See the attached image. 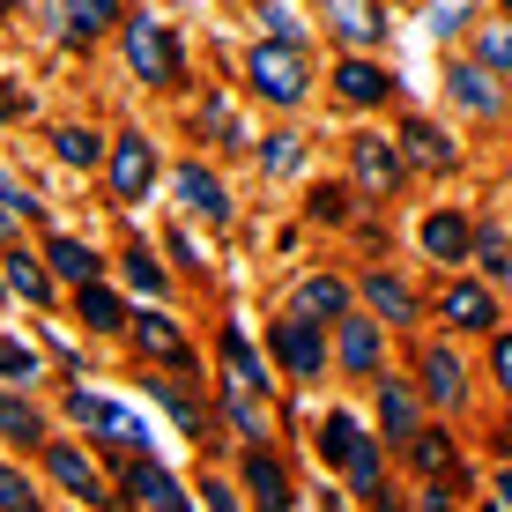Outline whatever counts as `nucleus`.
<instances>
[{"label": "nucleus", "mask_w": 512, "mask_h": 512, "mask_svg": "<svg viewBox=\"0 0 512 512\" xmlns=\"http://www.w3.org/2000/svg\"><path fill=\"white\" fill-rule=\"evenodd\" d=\"M320 461L349 475L364 505H386V453H379V431H364L349 409H327L320 416Z\"/></svg>", "instance_id": "obj_1"}, {"label": "nucleus", "mask_w": 512, "mask_h": 512, "mask_svg": "<svg viewBox=\"0 0 512 512\" xmlns=\"http://www.w3.org/2000/svg\"><path fill=\"white\" fill-rule=\"evenodd\" d=\"M245 90L260 104H297L312 90V67H305V45L297 38H260L245 52Z\"/></svg>", "instance_id": "obj_2"}, {"label": "nucleus", "mask_w": 512, "mask_h": 512, "mask_svg": "<svg viewBox=\"0 0 512 512\" xmlns=\"http://www.w3.org/2000/svg\"><path fill=\"white\" fill-rule=\"evenodd\" d=\"M268 357H275V372H282V379L312 386V379H327L334 342H327V327H320V320H305V312H282L275 334H268Z\"/></svg>", "instance_id": "obj_3"}, {"label": "nucleus", "mask_w": 512, "mask_h": 512, "mask_svg": "<svg viewBox=\"0 0 512 512\" xmlns=\"http://www.w3.org/2000/svg\"><path fill=\"white\" fill-rule=\"evenodd\" d=\"M127 67L149 82V90H171V82L186 75V52L156 15H127Z\"/></svg>", "instance_id": "obj_4"}, {"label": "nucleus", "mask_w": 512, "mask_h": 512, "mask_svg": "<svg viewBox=\"0 0 512 512\" xmlns=\"http://www.w3.org/2000/svg\"><path fill=\"white\" fill-rule=\"evenodd\" d=\"M104 193L112 201H149L156 193V141L141 134V127H119L112 134V164H104Z\"/></svg>", "instance_id": "obj_5"}, {"label": "nucleus", "mask_w": 512, "mask_h": 512, "mask_svg": "<svg viewBox=\"0 0 512 512\" xmlns=\"http://www.w3.org/2000/svg\"><path fill=\"white\" fill-rule=\"evenodd\" d=\"M386 320L379 312H342L334 320V364H342V379H379L386 372Z\"/></svg>", "instance_id": "obj_6"}, {"label": "nucleus", "mask_w": 512, "mask_h": 512, "mask_svg": "<svg viewBox=\"0 0 512 512\" xmlns=\"http://www.w3.org/2000/svg\"><path fill=\"white\" fill-rule=\"evenodd\" d=\"M67 416H75L90 438H104V446H127V453L149 446V423H141L134 409H119V401L90 394V386H75V394H67Z\"/></svg>", "instance_id": "obj_7"}, {"label": "nucleus", "mask_w": 512, "mask_h": 512, "mask_svg": "<svg viewBox=\"0 0 512 512\" xmlns=\"http://www.w3.org/2000/svg\"><path fill=\"white\" fill-rule=\"evenodd\" d=\"M119 498H127V505H156V512H186V505H193V490H186L171 468H156L149 453H134L127 475H119Z\"/></svg>", "instance_id": "obj_8"}, {"label": "nucleus", "mask_w": 512, "mask_h": 512, "mask_svg": "<svg viewBox=\"0 0 512 512\" xmlns=\"http://www.w3.org/2000/svg\"><path fill=\"white\" fill-rule=\"evenodd\" d=\"M349 171H357V193H401V141L394 134H357L349 141Z\"/></svg>", "instance_id": "obj_9"}, {"label": "nucleus", "mask_w": 512, "mask_h": 512, "mask_svg": "<svg viewBox=\"0 0 512 512\" xmlns=\"http://www.w3.org/2000/svg\"><path fill=\"white\" fill-rule=\"evenodd\" d=\"M379 386V438L386 446H409V438L423 431V386H409V379H372Z\"/></svg>", "instance_id": "obj_10"}, {"label": "nucleus", "mask_w": 512, "mask_h": 512, "mask_svg": "<svg viewBox=\"0 0 512 512\" xmlns=\"http://www.w3.org/2000/svg\"><path fill=\"white\" fill-rule=\"evenodd\" d=\"M446 97L461 104L468 119H498V112H505V82H498V67H483V60L446 67Z\"/></svg>", "instance_id": "obj_11"}, {"label": "nucleus", "mask_w": 512, "mask_h": 512, "mask_svg": "<svg viewBox=\"0 0 512 512\" xmlns=\"http://www.w3.org/2000/svg\"><path fill=\"white\" fill-rule=\"evenodd\" d=\"M438 320L453 334H490L498 327V290H490V282H453V290L438 297Z\"/></svg>", "instance_id": "obj_12"}, {"label": "nucleus", "mask_w": 512, "mask_h": 512, "mask_svg": "<svg viewBox=\"0 0 512 512\" xmlns=\"http://www.w3.org/2000/svg\"><path fill=\"white\" fill-rule=\"evenodd\" d=\"M416 238H423V253H431L438 268H461V260H475V223L461 216V208H431Z\"/></svg>", "instance_id": "obj_13"}, {"label": "nucleus", "mask_w": 512, "mask_h": 512, "mask_svg": "<svg viewBox=\"0 0 512 512\" xmlns=\"http://www.w3.org/2000/svg\"><path fill=\"white\" fill-rule=\"evenodd\" d=\"M45 475L67 490V498H82V505H112V490H104V475L90 468L82 446H60V438H52V446H45Z\"/></svg>", "instance_id": "obj_14"}, {"label": "nucleus", "mask_w": 512, "mask_h": 512, "mask_svg": "<svg viewBox=\"0 0 512 512\" xmlns=\"http://www.w3.org/2000/svg\"><path fill=\"white\" fill-rule=\"evenodd\" d=\"M171 193L186 201V216H201V223H231V193H223V179L208 164H179L171 171Z\"/></svg>", "instance_id": "obj_15"}, {"label": "nucleus", "mask_w": 512, "mask_h": 512, "mask_svg": "<svg viewBox=\"0 0 512 512\" xmlns=\"http://www.w3.org/2000/svg\"><path fill=\"white\" fill-rule=\"evenodd\" d=\"M334 97H342V104H357V112H372V104L394 97V75H386L379 60H364V52H349V60L334 67Z\"/></svg>", "instance_id": "obj_16"}, {"label": "nucleus", "mask_w": 512, "mask_h": 512, "mask_svg": "<svg viewBox=\"0 0 512 512\" xmlns=\"http://www.w3.org/2000/svg\"><path fill=\"white\" fill-rule=\"evenodd\" d=\"M290 312H305V320H320V327H334L342 312H357V290H349L342 275H305L290 290Z\"/></svg>", "instance_id": "obj_17"}, {"label": "nucleus", "mask_w": 512, "mask_h": 512, "mask_svg": "<svg viewBox=\"0 0 512 512\" xmlns=\"http://www.w3.org/2000/svg\"><path fill=\"white\" fill-rule=\"evenodd\" d=\"M127 334H134V349H141V357L171 364V372H193V357H186V334L171 327L164 312H134V320H127Z\"/></svg>", "instance_id": "obj_18"}, {"label": "nucleus", "mask_w": 512, "mask_h": 512, "mask_svg": "<svg viewBox=\"0 0 512 512\" xmlns=\"http://www.w3.org/2000/svg\"><path fill=\"white\" fill-rule=\"evenodd\" d=\"M245 498L268 505V512L297 505V490H290V475H282V461L268 453V438H260V446H245Z\"/></svg>", "instance_id": "obj_19"}, {"label": "nucleus", "mask_w": 512, "mask_h": 512, "mask_svg": "<svg viewBox=\"0 0 512 512\" xmlns=\"http://www.w3.org/2000/svg\"><path fill=\"white\" fill-rule=\"evenodd\" d=\"M223 379H231L238 386V394H260V401H268V364H260V349L253 342H245V327L238 320H223Z\"/></svg>", "instance_id": "obj_20"}, {"label": "nucleus", "mask_w": 512, "mask_h": 512, "mask_svg": "<svg viewBox=\"0 0 512 512\" xmlns=\"http://www.w3.org/2000/svg\"><path fill=\"white\" fill-rule=\"evenodd\" d=\"M423 401H431V409H461V401H468V372H461V357H453V349H423Z\"/></svg>", "instance_id": "obj_21"}, {"label": "nucleus", "mask_w": 512, "mask_h": 512, "mask_svg": "<svg viewBox=\"0 0 512 512\" xmlns=\"http://www.w3.org/2000/svg\"><path fill=\"white\" fill-rule=\"evenodd\" d=\"M75 312H82V327H90V334H127V320H134L127 297H119L104 275L97 282H75Z\"/></svg>", "instance_id": "obj_22"}, {"label": "nucleus", "mask_w": 512, "mask_h": 512, "mask_svg": "<svg viewBox=\"0 0 512 512\" xmlns=\"http://www.w3.org/2000/svg\"><path fill=\"white\" fill-rule=\"evenodd\" d=\"M327 23H334V38H342L349 52H372L386 38V15L372 8V0H327Z\"/></svg>", "instance_id": "obj_23"}, {"label": "nucleus", "mask_w": 512, "mask_h": 512, "mask_svg": "<svg viewBox=\"0 0 512 512\" xmlns=\"http://www.w3.org/2000/svg\"><path fill=\"white\" fill-rule=\"evenodd\" d=\"M394 141H401V156H409L416 171H453V164H461V149H453V141L438 134L431 119H401V134H394Z\"/></svg>", "instance_id": "obj_24"}, {"label": "nucleus", "mask_w": 512, "mask_h": 512, "mask_svg": "<svg viewBox=\"0 0 512 512\" xmlns=\"http://www.w3.org/2000/svg\"><path fill=\"white\" fill-rule=\"evenodd\" d=\"M357 297L379 312L386 327H409V320H416V290H409L401 275H386V268H372V275H364V282H357Z\"/></svg>", "instance_id": "obj_25"}, {"label": "nucleus", "mask_w": 512, "mask_h": 512, "mask_svg": "<svg viewBox=\"0 0 512 512\" xmlns=\"http://www.w3.org/2000/svg\"><path fill=\"white\" fill-rule=\"evenodd\" d=\"M141 386H149V394H156V401H164V409H171V423H179V431L193 438V446H201V438H208V409H201V401H193V386L164 379V372H149Z\"/></svg>", "instance_id": "obj_26"}, {"label": "nucleus", "mask_w": 512, "mask_h": 512, "mask_svg": "<svg viewBox=\"0 0 512 512\" xmlns=\"http://www.w3.org/2000/svg\"><path fill=\"white\" fill-rule=\"evenodd\" d=\"M0 275H8V290L23 297V305L52 312V260H38V253H8V260H0Z\"/></svg>", "instance_id": "obj_27"}, {"label": "nucleus", "mask_w": 512, "mask_h": 512, "mask_svg": "<svg viewBox=\"0 0 512 512\" xmlns=\"http://www.w3.org/2000/svg\"><path fill=\"white\" fill-rule=\"evenodd\" d=\"M401 453H409V468L431 475V483H438V475H453V431H438V423H423V431H416Z\"/></svg>", "instance_id": "obj_28"}, {"label": "nucleus", "mask_w": 512, "mask_h": 512, "mask_svg": "<svg viewBox=\"0 0 512 512\" xmlns=\"http://www.w3.org/2000/svg\"><path fill=\"white\" fill-rule=\"evenodd\" d=\"M45 260H52V275H60V282H97L104 275V260L82 238H45Z\"/></svg>", "instance_id": "obj_29"}, {"label": "nucleus", "mask_w": 512, "mask_h": 512, "mask_svg": "<svg viewBox=\"0 0 512 512\" xmlns=\"http://www.w3.org/2000/svg\"><path fill=\"white\" fill-rule=\"evenodd\" d=\"M112 23H127V8H119V0H67V38H104V30Z\"/></svg>", "instance_id": "obj_30"}, {"label": "nucleus", "mask_w": 512, "mask_h": 512, "mask_svg": "<svg viewBox=\"0 0 512 512\" xmlns=\"http://www.w3.org/2000/svg\"><path fill=\"white\" fill-rule=\"evenodd\" d=\"M0 438H8V446H45V416L30 409L23 394H0Z\"/></svg>", "instance_id": "obj_31"}, {"label": "nucleus", "mask_w": 512, "mask_h": 512, "mask_svg": "<svg viewBox=\"0 0 512 512\" xmlns=\"http://www.w3.org/2000/svg\"><path fill=\"white\" fill-rule=\"evenodd\" d=\"M223 423H231L245 446H260V438H268V401H260V394H238V386H231V394H223Z\"/></svg>", "instance_id": "obj_32"}, {"label": "nucleus", "mask_w": 512, "mask_h": 512, "mask_svg": "<svg viewBox=\"0 0 512 512\" xmlns=\"http://www.w3.org/2000/svg\"><path fill=\"white\" fill-rule=\"evenodd\" d=\"M52 149H60V164L90 171L97 156H104V141H97V127H52Z\"/></svg>", "instance_id": "obj_33"}, {"label": "nucleus", "mask_w": 512, "mask_h": 512, "mask_svg": "<svg viewBox=\"0 0 512 512\" xmlns=\"http://www.w3.org/2000/svg\"><path fill=\"white\" fill-rule=\"evenodd\" d=\"M475 60L498 67V75H512V15H498V23L475 30Z\"/></svg>", "instance_id": "obj_34"}, {"label": "nucleus", "mask_w": 512, "mask_h": 512, "mask_svg": "<svg viewBox=\"0 0 512 512\" xmlns=\"http://www.w3.org/2000/svg\"><path fill=\"white\" fill-rule=\"evenodd\" d=\"M297 164H305V134H268L260 141V171H268V179H290Z\"/></svg>", "instance_id": "obj_35"}, {"label": "nucleus", "mask_w": 512, "mask_h": 512, "mask_svg": "<svg viewBox=\"0 0 512 512\" xmlns=\"http://www.w3.org/2000/svg\"><path fill=\"white\" fill-rule=\"evenodd\" d=\"M119 268H127V282H134L141 297H164V268H156L149 245H127V253H119Z\"/></svg>", "instance_id": "obj_36"}, {"label": "nucleus", "mask_w": 512, "mask_h": 512, "mask_svg": "<svg viewBox=\"0 0 512 512\" xmlns=\"http://www.w3.org/2000/svg\"><path fill=\"white\" fill-rule=\"evenodd\" d=\"M475 268H483L490 282H512V245H505V231H475Z\"/></svg>", "instance_id": "obj_37"}, {"label": "nucleus", "mask_w": 512, "mask_h": 512, "mask_svg": "<svg viewBox=\"0 0 512 512\" xmlns=\"http://www.w3.org/2000/svg\"><path fill=\"white\" fill-rule=\"evenodd\" d=\"M0 379H8V386H30V379H38V349L0 334Z\"/></svg>", "instance_id": "obj_38"}, {"label": "nucleus", "mask_w": 512, "mask_h": 512, "mask_svg": "<svg viewBox=\"0 0 512 512\" xmlns=\"http://www.w3.org/2000/svg\"><path fill=\"white\" fill-rule=\"evenodd\" d=\"M490 379H498V394L512 401V334L490 327Z\"/></svg>", "instance_id": "obj_39"}, {"label": "nucleus", "mask_w": 512, "mask_h": 512, "mask_svg": "<svg viewBox=\"0 0 512 512\" xmlns=\"http://www.w3.org/2000/svg\"><path fill=\"white\" fill-rule=\"evenodd\" d=\"M0 512H38V490H30L15 468H0Z\"/></svg>", "instance_id": "obj_40"}, {"label": "nucleus", "mask_w": 512, "mask_h": 512, "mask_svg": "<svg viewBox=\"0 0 512 512\" xmlns=\"http://www.w3.org/2000/svg\"><path fill=\"white\" fill-rule=\"evenodd\" d=\"M349 216V186H320L312 193V223H342Z\"/></svg>", "instance_id": "obj_41"}, {"label": "nucleus", "mask_w": 512, "mask_h": 512, "mask_svg": "<svg viewBox=\"0 0 512 512\" xmlns=\"http://www.w3.org/2000/svg\"><path fill=\"white\" fill-rule=\"evenodd\" d=\"M0 201H8V208H15V216H38V193H23V186H15V179H8V171H0Z\"/></svg>", "instance_id": "obj_42"}, {"label": "nucleus", "mask_w": 512, "mask_h": 512, "mask_svg": "<svg viewBox=\"0 0 512 512\" xmlns=\"http://www.w3.org/2000/svg\"><path fill=\"white\" fill-rule=\"evenodd\" d=\"M201 505H223V512H231V505H238V490L223 483V475H208V483H201Z\"/></svg>", "instance_id": "obj_43"}, {"label": "nucleus", "mask_w": 512, "mask_h": 512, "mask_svg": "<svg viewBox=\"0 0 512 512\" xmlns=\"http://www.w3.org/2000/svg\"><path fill=\"white\" fill-rule=\"evenodd\" d=\"M260 15H268V38H297V23H290V8H282V0H268Z\"/></svg>", "instance_id": "obj_44"}, {"label": "nucleus", "mask_w": 512, "mask_h": 512, "mask_svg": "<svg viewBox=\"0 0 512 512\" xmlns=\"http://www.w3.org/2000/svg\"><path fill=\"white\" fill-rule=\"evenodd\" d=\"M0 238H15V208L8 201H0Z\"/></svg>", "instance_id": "obj_45"}, {"label": "nucleus", "mask_w": 512, "mask_h": 512, "mask_svg": "<svg viewBox=\"0 0 512 512\" xmlns=\"http://www.w3.org/2000/svg\"><path fill=\"white\" fill-rule=\"evenodd\" d=\"M498 505H512V468L498 475Z\"/></svg>", "instance_id": "obj_46"}, {"label": "nucleus", "mask_w": 512, "mask_h": 512, "mask_svg": "<svg viewBox=\"0 0 512 512\" xmlns=\"http://www.w3.org/2000/svg\"><path fill=\"white\" fill-rule=\"evenodd\" d=\"M8 112H15V104H8V90H0V119H8Z\"/></svg>", "instance_id": "obj_47"}, {"label": "nucleus", "mask_w": 512, "mask_h": 512, "mask_svg": "<svg viewBox=\"0 0 512 512\" xmlns=\"http://www.w3.org/2000/svg\"><path fill=\"white\" fill-rule=\"evenodd\" d=\"M498 8H505V15H512V0H498Z\"/></svg>", "instance_id": "obj_48"}, {"label": "nucleus", "mask_w": 512, "mask_h": 512, "mask_svg": "<svg viewBox=\"0 0 512 512\" xmlns=\"http://www.w3.org/2000/svg\"><path fill=\"white\" fill-rule=\"evenodd\" d=\"M0 282H8V275H0Z\"/></svg>", "instance_id": "obj_49"}]
</instances>
